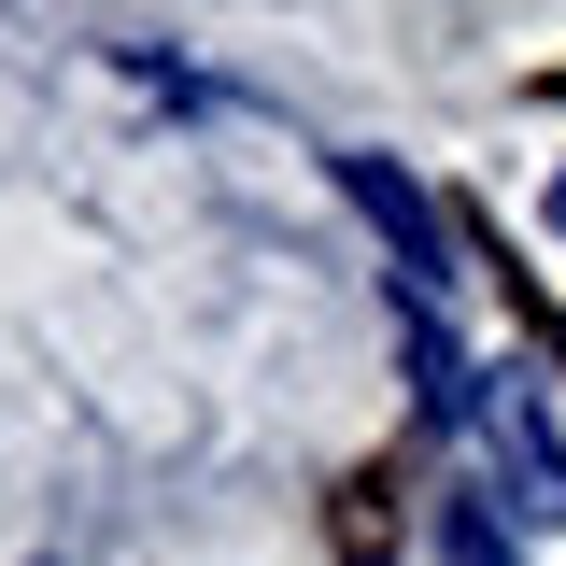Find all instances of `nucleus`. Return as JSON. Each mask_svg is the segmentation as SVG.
I'll use <instances>...</instances> for the list:
<instances>
[{"label":"nucleus","mask_w":566,"mask_h":566,"mask_svg":"<svg viewBox=\"0 0 566 566\" xmlns=\"http://www.w3.org/2000/svg\"><path fill=\"white\" fill-rule=\"evenodd\" d=\"M495 439V468H510V482H524V510H538V524H566V439L538 411H524V397H482V411H468Z\"/></svg>","instance_id":"nucleus-3"},{"label":"nucleus","mask_w":566,"mask_h":566,"mask_svg":"<svg viewBox=\"0 0 566 566\" xmlns=\"http://www.w3.org/2000/svg\"><path fill=\"white\" fill-rule=\"evenodd\" d=\"M453 566H510V538H495L482 495H453Z\"/></svg>","instance_id":"nucleus-4"},{"label":"nucleus","mask_w":566,"mask_h":566,"mask_svg":"<svg viewBox=\"0 0 566 566\" xmlns=\"http://www.w3.org/2000/svg\"><path fill=\"white\" fill-rule=\"evenodd\" d=\"M397 524H411V468L368 453V468L340 482V510H326V553H340V566H382V553H397Z\"/></svg>","instance_id":"nucleus-2"},{"label":"nucleus","mask_w":566,"mask_h":566,"mask_svg":"<svg viewBox=\"0 0 566 566\" xmlns=\"http://www.w3.org/2000/svg\"><path fill=\"white\" fill-rule=\"evenodd\" d=\"M340 185H354V212L382 227V255H397V283H411V312H439V241H453L439 199H424L397 156H340Z\"/></svg>","instance_id":"nucleus-1"}]
</instances>
